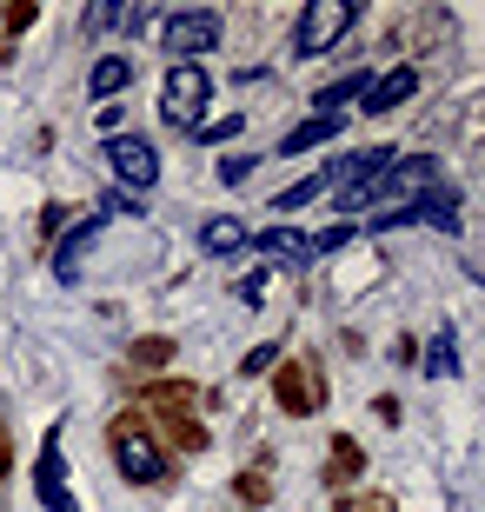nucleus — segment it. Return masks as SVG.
I'll return each mask as SVG.
<instances>
[{
    "label": "nucleus",
    "mask_w": 485,
    "mask_h": 512,
    "mask_svg": "<svg viewBox=\"0 0 485 512\" xmlns=\"http://www.w3.org/2000/svg\"><path fill=\"white\" fill-rule=\"evenodd\" d=\"M107 453H113V466H120L133 486H173V459L160 453V439H153V426L140 413L107 419Z\"/></svg>",
    "instance_id": "obj_1"
},
{
    "label": "nucleus",
    "mask_w": 485,
    "mask_h": 512,
    "mask_svg": "<svg viewBox=\"0 0 485 512\" xmlns=\"http://www.w3.org/2000/svg\"><path fill=\"white\" fill-rule=\"evenodd\" d=\"M213 47H220V14H213V7L160 20V54H167L173 67H200V54H213Z\"/></svg>",
    "instance_id": "obj_2"
},
{
    "label": "nucleus",
    "mask_w": 485,
    "mask_h": 512,
    "mask_svg": "<svg viewBox=\"0 0 485 512\" xmlns=\"http://www.w3.org/2000/svg\"><path fill=\"white\" fill-rule=\"evenodd\" d=\"M353 20H359V0H313V7L299 14V27H293V54L299 60L326 54L339 34H353Z\"/></svg>",
    "instance_id": "obj_3"
},
{
    "label": "nucleus",
    "mask_w": 485,
    "mask_h": 512,
    "mask_svg": "<svg viewBox=\"0 0 485 512\" xmlns=\"http://www.w3.org/2000/svg\"><path fill=\"white\" fill-rule=\"evenodd\" d=\"M206 100H213V80H206V67H167V87H160V120L167 127H200Z\"/></svg>",
    "instance_id": "obj_4"
},
{
    "label": "nucleus",
    "mask_w": 485,
    "mask_h": 512,
    "mask_svg": "<svg viewBox=\"0 0 485 512\" xmlns=\"http://www.w3.org/2000/svg\"><path fill=\"white\" fill-rule=\"evenodd\" d=\"M273 393H280V413L313 419L319 406H326V373H319L313 360H280V380H273Z\"/></svg>",
    "instance_id": "obj_5"
},
{
    "label": "nucleus",
    "mask_w": 485,
    "mask_h": 512,
    "mask_svg": "<svg viewBox=\"0 0 485 512\" xmlns=\"http://www.w3.org/2000/svg\"><path fill=\"white\" fill-rule=\"evenodd\" d=\"M100 160H107L113 180H120V187H133V193H147L153 180H160V153H153L147 140H140V133H113Z\"/></svg>",
    "instance_id": "obj_6"
},
{
    "label": "nucleus",
    "mask_w": 485,
    "mask_h": 512,
    "mask_svg": "<svg viewBox=\"0 0 485 512\" xmlns=\"http://www.w3.org/2000/svg\"><path fill=\"white\" fill-rule=\"evenodd\" d=\"M34 499L47 512H80L74 493H67V466H60V426L40 439V466H34Z\"/></svg>",
    "instance_id": "obj_7"
},
{
    "label": "nucleus",
    "mask_w": 485,
    "mask_h": 512,
    "mask_svg": "<svg viewBox=\"0 0 485 512\" xmlns=\"http://www.w3.org/2000/svg\"><path fill=\"white\" fill-rule=\"evenodd\" d=\"M100 233H107V213H87V220H80V227H74V233H67V240L54 247V273H60V280H74V273H80V260L94 253V240H100Z\"/></svg>",
    "instance_id": "obj_8"
},
{
    "label": "nucleus",
    "mask_w": 485,
    "mask_h": 512,
    "mask_svg": "<svg viewBox=\"0 0 485 512\" xmlns=\"http://www.w3.org/2000/svg\"><path fill=\"white\" fill-rule=\"evenodd\" d=\"M419 94V74H412V67H392L386 80H366V114H392V107H399V100H412Z\"/></svg>",
    "instance_id": "obj_9"
},
{
    "label": "nucleus",
    "mask_w": 485,
    "mask_h": 512,
    "mask_svg": "<svg viewBox=\"0 0 485 512\" xmlns=\"http://www.w3.org/2000/svg\"><path fill=\"white\" fill-rule=\"evenodd\" d=\"M246 240H253L266 260H286V266H306V260H313V240H299L293 227H266V233H246Z\"/></svg>",
    "instance_id": "obj_10"
},
{
    "label": "nucleus",
    "mask_w": 485,
    "mask_h": 512,
    "mask_svg": "<svg viewBox=\"0 0 485 512\" xmlns=\"http://www.w3.org/2000/svg\"><path fill=\"white\" fill-rule=\"evenodd\" d=\"M339 127H346V114H313V120H299V127L280 140V153H313V147H326V140H339Z\"/></svg>",
    "instance_id": "obj_11"
},
{
    "label": "nucleus",
    "mask_w": 485,
    "mask_h": 512,
    "mask_svg": "<svg viewBox=\"0 0 485 512\" xmlns=\"http://www.w3.org/2000/svg\"><path fill=\"white\" fill-rule=\"evenodd\" d=\"M359 473H366V453H359V439L333 433V446H326V486H353Z\"/></svg>",
    "instance_id": "obj_12"
},
{
    "label": "nucleus",
    "mask_w": 485,
    "mask_h": 512,
    "mask_svg": "<svg viewBox=\"0 0 485 512\" xmlns=\"http://www.w3.org/2000/svg\"><path fill=\"white\" fill-rule=\"evenodd\" d=\"M127 80H133V60H127V54H100V67H94V94H100V100L127 94Z\"/></svg>",
    "instance_id": "obj_13"
},
{
    "label": "nucleus",
    "mask_w": 485,
    "mask_h": 512,
    "mask_svg": "<svg viewBox=\"0 0 485 512\" xmlns=\"http://www.w3.org/2000/svg\"><path fill=\"white\" fill-rule=\"evenodd\" d=\"M459 373V340H452V326H439V340L426 346V380H452Z\"/></svg>",
    "instance_id": "obj_14"
},
{
    "label": "nucleus",
    "mask_w": 485,
    "mask_h": 512,
    "mask_svg": "<svg viewBox=\"0 0 485 512\" xmlns=\"http://www.w3.org/2000/svg\"><path fill=\"white\" fill-rule=\"evenodd\" d=\"M200 247L206 253H240L246 247V227H240V220H206V227H200Z\"/></svg>",
    "instance_id": "obj_15"
},
{
    "label": "nucleus",
    "mask_w": 485,
    "mask_h": 512,
    "mask_svg": "<svg viewBox=\"0 0 485 512\" xmlns=\"http://www.w3.org/2000/svg\"><path fill=\"white\" fill-rule=\"evenodd\" d=\"M326 180H333V173H306L299 187L280 193V207H273V213H293V207H306V200H319V193H326Z\"/></svg>",
    "instance_id": "obj_16"
},
{
    "label": "nucleus",
    "mask_w": 485,
    "mask_h": 512,
    "mask_svg": "<svg viewBox=\"0 0 485 512\" xmlns=\"http://www.w3.org/2000/svg\"><path fill=\"white\" fill-rule=\"evenodd\" d=\"M133 366H173V340H160V333H147V340H133L127 353Z\"/></svg>",
    "instance_id": "obj_17"
},
{
    "label": "nucleus",
    "mask_w": 485,
    "mask_h": 512,
    "mask_svg": "<svg viewBox=\"0 0 485 512\" xmlns=\"http://www.w3.org/2000/svg\"><path fill=\"white\" fill-rule=\"evenodd\" d=\"M233 493H240V506H266V499H273V486H266V473L253 466V473L233 479Z\"/></svg>",
    "instance_id": "obj_18"
},
{
    "label": "nucleus",
    "mask_w": 485,
    "mask_h": 512,
    "mask_svg": "<svg viewBox=\"0 0 485 512\" xmlns=\"http://www.w3.org/2000/svg\"><path fill=\"white\" fill-rule=\"evenodd\" d=\"M266 366H280V346H253V353L240 360V373L253 380V373H266Z\"/></svg>",
    "instance_id": "obj_19"
},
{
    "label": "nucleus",
    "mask_w": 485,
    "mask_h": 512,
    "mask_svg": "<svg viewBox=\"0 0 485 512\" xmlns=\"http://www.w3.org/2000/svg\"><path fill=\"white\" fill-rule=\"evenodd\" d=\"M34 20H40V7H7V14H0V34H27Z\"/></svg>",
    "instance_id": "obj_20"
},
{
    "label": "nucleus",
    "mask_w": 485,
    "mask_h": 512,
    "mask_svg": "<svg viewBox=\"0 0 485 512\" xmlns=\"http://www.w3.org/2000/svg\"><path fill=\"white\" fill-rule=\"evenodd\" d=\"M200 140H233V133H240V114H226V120H200Z\"/></svg>",
    "instance_id": "obj_21"
},
{
    "label": "nucleus",
    "mask_w": 485,
    "mask_h": 512,
    "mask_svg": "<svg viewBox=\"0 0 485 512\" xmlns=\"http://www.w3.org/2000/svg\"><path fill=\"white\" fill-rule=\"evenodd\" d=\"M339 512H399V506H392L386 493H366V499H346V506H339Z\"/></svg>",
    "instance_id": "obj_22"
},
{
    "label": "nucleus",
    "mask_w": 485,
    "mask_h": 512,
    "mask_svg": "<svg viewBox=\"0 0 485 512\" xmlns=\"http://www.w3.org/2000/svg\"><path fill=\"white\" fill-rule=\"evenodd\" d=\"M7 479H14V433L0 426V493H7Z\"/></svg>",
    "instance_id": "obj_23"
},
{
    "label": "nucleus",
    "mask_w": 485,
    "mask_h": 512,
    "mask_svg": "<svg viewBox=\"0 0 485 512\" xmlns=\"http://www.w3.org/2000/svg\"><path fill=\"white\" fill-rule=\"evenodd\" d=\"M246 173H253V160H246V153H233V160H220V180H226V187H233V180H246Z\"/></svg>",
    "instance_id": "obj_24"
}]
</instances>
